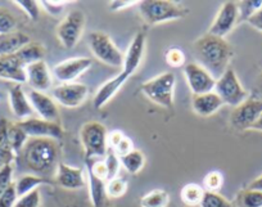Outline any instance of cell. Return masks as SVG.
Masks as SVG:
<instances>
[{"instance_id": "6da1fadb", "label": "cell", "mask_w": 262, "mask_h": 207, "mask_svg": "<svg viewBox=\"0 0 262 207\" xmlns=\"http://www.w3.org/2000/svg\"><path fill=\"white\" fill-rule=\"evenodd\" d=\"M193 52L196 63L206 68L216 80L223 76L229 68L233 49L225 39L213 36L211 34L203 35L193 44Z\"/></svg>"}, {"instance_id": "7a4b0ae2", "label": "cell", "mask_w": 262, "mask_h": 207, "mask_svg": "<svg viewBox=\"0 0 262 207\" xmlns=\"http://www.w3.org/2000/svg\"><path fill=\"white\" fill-rule=\"evenodd\" d=\"M19 156L25 166L35 175H50L59 165L60 148L58 140L29 138Z\"/></svg>"}, {"instance_id": "3957f363", "label": "cell", "mask_w": 262, "mask_h": 207, "mask_svg": "<svg viewBox=\"0 0 262 207\" xmlns=\"http://www.w3.org/2000/svg\"><path fill=\"white\" fill-rule=\"evenodd\" d=\"M138 7L143 19L150 26L184 18L188 14V9L168 0H143Z\"/></svg>"}, {"instance_id": "277c9868", "label": "cell", "mask_w": 262, "mask_h": 207, "mask_svg": "<svg viewBox=\"0 0 262 207\" xmlns=\"http://www.w3.org/2000/svg\"><path fill=\"white\" fill-rule=\"evenodd\" d=\"M176 79L172 72H163L142 85V92L156 105L171 110L173 107Z\"/></svg>"}, {"instance_id": "5b68a950", "label": "cell", "mask_w": 262, "mask_h": 207, "mask_svg": "<svg viewBox=\"0 0 262 207\" xmlns=\"http://www.w3.org/2000/svg\"><path fill=\"white\" fill-rule=\"evenodd\" d=\"M108 134L103 123L98 121H90L82 125L80 130V140L85 150L86 160L100 158L107 155Z\"/></svg>"}, {"instance_id": "8992f818", "label": "cell", "mask_w": 262, "mask_h": 207, "mask_svg": "<svg viewBox=\"0 0 262 207\" xmlns=\"http://www.w3.org/2000/svg\"><path fill=\"white\" fill-rule=\"evenodd\" d=\"M213 92L220 97L224 105L231 106L234 108L248 98V92L241 84L233 68H228L223 76L216 80Z\"/></svg>"}, {"instance_id": "52a82bcc", "label": "cell", "mask_w": 262, "mask_h": 207, "mask_svg": "<svg viewBox=\"0 0 262 207\" xmlns=\"http://www.w3.org/2000/svg\"><path fill=\"white\" fill-rule=\"evenodd\" d=\"M89 47L93 54L104 65L116 68L123 66L125 54H122V52L118 49L117 45L105 32H92L89 36Z\"/></svg>"}, {"instance_id": "ba28073f", "label": "cell", "mask_w": 262, "mask_h": 207, "mask_svg": "<svg viewBox=\"0 0 262 207\" xmlns=\"http://www.w3.org/2000/svg\"><path fill=\"white\" fill-rule=\"evenodd\" d=\"M85 29V14L80 9H72L66 14L57 27V37L66 49L76 47Z\"/></svg>"}, {"instance_id": "9c48e42d", "label": "cell", "mask_w": 262, "mask_h": 207, "mask_svg": "<svg viewBox=\"0 0 262 207\" xmlns=\"http://www.w3.org/2000/svg\"><path fill=\"white\" fill-rule=\"evenodd\" d=\"M262 113V100L257 97H248L243 103L236 106L231 112L230 122L238 130L252 129Z\"/></svg>"}, {"instance_id": "30bf717a", "label": "cell", "mask_w": 262, "mask_h": 207, "mask_svg": "<svg viewBox=\"0 0 262 207\" xmlns=\"http://www.w3.org/2000/svg\"><path fill=\"white\" fill-rule=\"evenodd\" d=\"M184 75L189 89L194 95L205 94V93L213 92L215 89V77L196 62H190L184 66Z\"/></svg>"}, {"instance_id": "8fae6325", "label": "cell", "mask_w": 262, "mask_h": 207, "mask_svg": "<svg viewBox=\"0 0 262 207\" xmlns=\"http://www.w3.org/2000/svg\"><path fill=\"white\" fill-rule=\"evenodd\" d=\"M24 129L29 138H48V139L60 140L63 138V129L59 122H50L42 118L30 117L24 121H17Z\"/></svg>"}, {"instance_id": "7c38bea8", "label": "cell", "mask_w": 262, "mask_h": 207, "mask_svg": "<svg viewBox=\"0 0 262 207\" xmlns=\"http://www.w3.org/2000/svg\"><path fill=\"white\" fill-rule=\"evenodd\" d=\"M238 22L239 12L236 3L235 2H225L216 14L215 19L208 30V34L225 39L226 35L231 32V30L236 26Z\"/></svg>"}, {"instance_id": "4fadbf2b", "label": "cell", "mask_w": 262, "mask_h": 207, "mask_svg": "<svg viewBox=\"0 0 262 207\" xmlns=\"http://www.w3.org/2000/svg\"><path fill=\"white\" fill-rule=\"evenodd\" d=\"M92 67V59L88 57H75L59 62L53 68V75L58 81L67 84L74 82Z\"/></svg>"}, {"instance_id": "5bb4252c", "label": "cell", "mask_w": 262, "mask_h": 207, "mask_svg": "<svg viewBox=\"0 0 262 207\" xmlns=\"http://www.w3.org/2000/svg\"><path fill=\"white\" fill-rule=\"evenodd\" d=\"M88 87L81 82H67L53 89V97L59 105L67 108H76L88 97Z\"/></svg>"}, {"instance_id": "9a60e30c", "label": "cell", "mask_w": 262, "mask_h": 207, "mask_svg": "<svg viewBox=\"0 0 262 207\" xmlns=\"http://www.w3.org/2000/svg\"><path fill=\"white\" fill-rule=\"evenodd\" d=\"M27 97L31 103L32 110L40 116V118L50 121V122H59V110L53 98H50L45 93L32 89L30 90Z\"/></svg>"}, {"instance_id": "2e32d148", "label": "cell", "mask_w": 262, "mask_h": 207, "mask_svg": "<svg viewBox=\"0 0 262 207\" xmlns=\"http://www.w3.org/2000/svg\"><path fill=\"white\" fill-rule=\"evenodd\" d=\"M145 43H147V37H145L144 32H138L134 36L133 42L130 43L126 52L125 57H123V74L127 77L131 75H134L138 67L142 63L143 57H144L145 52Z\"/></svg>"}, {"instance_id": "e0dca14e", "label": "cell", "mask_w": 262, "mask_h": 207, "mask_svg": "<svg viewBox=\"0 0 262 207\" xmlns=\"http://www.w3.org/2000/svg\"><path fill=\"white\" fill-rule=\"evenodd\" d=\"M26 82L31 87L32 90H37V92L44 93L45 90L49 89L52 85V76L44 60L27 66Z\"/></svg>"}, {"instance_id": "ac0fdd59", "label": "cell", "mask_w": 262, "mask_h": 207, "mask_svg": "<svg viewBox=\"0 0 262 207\" xmlns=\"http://www.w3.org/2000/svg\"><path fill=\"white\" fill-rule=\"evenodd\" d=\"M8 98L12 113L14 115V117L18 118V121H24L31 117L34 110H32V106L30 103L29 97L25 93L21 84H14L9 89Z\"/></svg>"}, {"instance_id": "d6986e66", "label": "cell", "mask_w": 262, "mask_h": 207, "mask_svg": "<svg viewBox=\"0 0 262 207\" xmlns=\"http://www.w3.org/2000/svg\"><path fill=\"white\" fill-rule=\"evenodd\" d=\"M57 183L64 189L76 191L85 187L86 181H85L82 169L72 168V166L66 165L64 162H59L57 168Z\"/></svg>"}, {"instance_id": "ffe728a7", "label": "cell", "mask_w": 262, "mask_h": 207, "mask_svg": "<svg viewBox=\"0 0 262 207\" xmlns=\"http://www.w3.org/2000/svg\"><path fill=\"white\" fill-rule=\"evenodd\" d=\"M0 79L21 85L26 82V68L22 66L16 54L0 57Z\"/></svg>"}, {"instance_id": "44dd1931", "label": "cell", "mask_w": 262, "mask_h": 207, "mask_svg": "<svg viewBox=\"0 0 262 207\" xmlns=\"http://www.w3.org/2000/svg\"><path fill=\"white\" fill-rule=\"evenodd\" d=\"M128 80V77L126 76L123 72L118 74L117 76H115L113 79L108 80L107 82L102 85V87L98 89V92L95 93L94 100H93V105L97 110H100L103 106L107 105L116 94H117L118 90L123 87L126 81Z\"/></svg>"}, {"instance_id": "7402d4cb", "label": "cell", "mask_w": 262, "mask_h": 207, "mask_svg": "<svg viewBox=\"0 0 262 207\" xmlns=\"http://www.w3.org/2000/svg\"><path fill=\"white\" fill-rule=\"evenodd\" d=\"M191 106L196 115L201 117H208L217 112L223 107L224 103L215 92H210L205 93V94L194 95Z\"/></svg>"}, {"instance_id": "603a6c76", "label": "cell", "mask_w": 262, "mask_h": 207, "mask_svg": "<svg viewBox=\"0 0 262 207\" xmlns=\"http://www.w3.org/2000/svg\"><path fill=\"white\" fill-rule=\"evenodd\" d=\"M31 42L25 32L13 31L11 34L0 35V57L16 54L22 47Z\"/></svg>"}, {"instance_id": "cb8c5ba5", "label": "cell", "mask_w": 262, "mask_h": 207, "mask_svg": "<svg viewBox=\"0 0 262 207\" xmlns=\"http://www.w3.org/2000/svg\"><path fill=\"white\" fill-rule=\"evenodd\" d=\"M8 123L9 121L7 118H0V169L7 165H12L14 158L17 157L9 144Z\"/></svg>"}, {"instance_id": "d4e9b609", "label": "cell", "mask_w": 262, "mask_h": 207, "mask_svg": "<svg viewBox=\"0 0 262 207\" xmlns=\"http://www.w3.org/2000/svg\"><path fill=\"white\" fill-rule=\"evenodd\" d=\"M44 47H42L40 43L35 42H30L29 44L22 47L21 49L16 53V57L18 58V60L22 63V66H24L25 68H26L27 66L32 65V63L44 60Z\"/></svg>"}, {"instance_id": "484cf974", "label": "cell", "mask_w": 262, "mask_h": 207, "mask_svg": "<svg viewBox=\"0 0 262 207\" xmlns=\"http://www.w3.org/2000/svg\"><path fill=\"white\" fill-rule=\"evenodd\" d=\"M88 179H89V196L92 204L94 207H104L107 203V181L97 178L90 171H88Z\"/></svg>"}, {"instance_id": "4316f807", "label": "cell", "mask_w": 262, "mask_h": 207, "mask_svg": "<svg viewBox=\"0 0 262 207\" xmlns=\"http://www.w3.org/2000/svg\"><path fill=\"white\" fill-rule=\"evenodd\" d=\"M8 139L9 144H11L12 150L16 153V156H19V153L24 150L25 144L29 140V136L25 133L24 129L18 125L17 122H9L8 123Z\"/></svg>"}, {"instance_id": "83f0119b", "label": "cell", "mask_w": 262, "mask_h": 207, "mask_svg": "<svg viewBox=\"0 0 262 207\" xmlns=\"http://www.w3.org/2000/svg\"><path fill=\"white\" fill-rule=\"evenodd\" d=\"M120 162L127 173L134 175V174H138L143 168H144L145 156L144 153L140 152V151L133 150L131 152H128L127 155L121 156Z\"/></svg>"}, {"instance_id": "f1b7e54d", "label": "cell", "mask_w": 262, "mask_h": 207, "mask_svg": "<svg viewBox=\"0 0 262 207\" xmlns=\"http://www.w3.org/2000/svg\"><path fill=\"white\" fill-rule=\"evenodd\" d=\"M206 191L203 187L195 183H189L181 189V199L185 206H200Z\"/></svg>"}, {"instance_id": "f546056e", "label": "cell", "mask_w": 262, "mask_h": 207, "mask_svg": "<svg viewBox=\"0 0 262 207\" xmlns=\"http://www.w3.org/2000/svg\"><path fill=\"white\" fill-rule=\"evenodd\" d=\"M44 183V179L39 175H35V174H26V175H22L18 180L14 181L17 196L22 197L25 196V194L30 193V192L35 191V189H39V187Z\"/></svg>"}, {"instance_id": "4dcf8cb0", "label": "cell", "mask_w": 262, "mask_h": 207, "mask_svg": "<svg viewBox=\"0 0 262 207\" xmlns=\"http://www.w3.org/2000/svg\"><path fill=\"white\" fill-rule=\"evenodd\" d=\"M170 203V196L165 189H155L148 192L140 199L142 207H167Z\"/></svg>"}, {"instance_id": "1f68e13d", "label": "cell", "mask_w": 262, "mask_h": 207, "mask_svg": "<svg viewBox=\"0 0 262 207\" xmlns=\"http://www.w3.org/2000/svg\"><path fill=\"white\" fill-rule=\"evenodd\" d=\"M236 6L239 12V22L248 21L262 7V0H244V2H238Z\"/></svg>"}, {"instance_id": "d6a6232c", "label": "cell", "mask_w": 262, "mask_h": 207, "mask_svg": "<svg viewBox=\"0 0 262 207\" xmlns=\"http://www.w3.org/2000/svg\"><path fill=\"white\" fill-rule=\"evenodd\" d=\"M241 207H262V192L246 189L238 197Z\"/></svg>"}, {"instance_id": "836d02e7", "label": "cell", "mask_w": 262, "mask_h": 207, "mask_svg": "<svg viewBox=\"0 0 262 207\" xmlns=\"http://www.w3.org/2000/svg\"><path fill=\"white\" fill-rule=\"evenodd\" d=\"M105 191H107L108 198H120L127 191V181L123 178H115L112 180L107 181V187H105Z\"/></svg>"}, {"instance_id": "e575fe53", "label": "cell", "mask_w": 262, "mask_h": 207, "mask_svg": "<svg viewBox=\"0 0 262 207\" xmlns=\"http://www.w3.org/2000/svg\"><path fill=\"white\" fill-rule=\"evenodd\" d=\"M200 207H231V203L221 194L206 191Z\"/></svg>"}, {"instance_id": "d590c367", "label": "cell", "mask_w": 262, "mask_h": 207, "mask_svg": "<svg viewBox=\"0 0 262 207\" xmlns=\"http://www.w3.org/2000/svg\"><path fill=\"white\" fill-rule=\"evenodd\" d=\"M17 26V19L6 8H0V35L11 34Z\"/></svg>"}, {"instance_id": "8d00e7d4", "label": "cell", "mask_w": 262, "mask_h": 207, "mask_svg": "<svg viewBox=\"0 0 262 207\" xmlns=\"http://www.w3.org/2000/svg\"><path fill=\"white\" fill-rule=\"evenodd\" d=\"M104 162H105V168H107V174H108V180H112V179L117 178L118 175V171H120V157L113 152L111 148H108L107 151V155H105L104 158Z\"/></svg>"}, {"instance_id": "74e56055", "label": "cell", "mask_w": 262, "mask_h": 207, "mask_svg": "<svg viewBox=\"0 0 262 207\" xmlns=\"http://www.w3.org/2000/svg\"><path fill=\"white\" fill-rule=\"evenodd\" d=\"M223 183H224V176L223 174L217 170L210 171V173L205 176V180H203V184H205V191L216 192V193L221 189Z\"/></svg>"}, {"instance_id": "f35d334b", "label": "cell", "mask_w": 262, "mask_h": 207, "mask_svg": "<svg viewBox=\"0 0 262 207\" xmlns=\"http://www.w3.org/2000/svg\"><path fill=\"white\" fill-rule=\"evenodd\" d=\"M14 3L27 14V17L30 19H32V21H37L39 19L40 2H35V0H17Z\"/></svg>"}, {"instance_id": "ab89813d", "label": "cell", "mask_w": 262, "mask_h": 207, "mask_svg": "<svg viewBox=\"0 0 262 207\" xmlns=\"http://www.w3.org/2000/svg\"><path fill=\"white\" fill-rule=\"evenodd\" d=\"M40 204H41V194L39 189H35L25 196L18 197L14 207H40Z\"/></svg>"}, {"instance_id": "60d3db41", "label": "cell", "mask_w": 262, "mask_h": 207, "mask_svg": "<svg viewBox=\"0 0 262 207\" xmlns=\"http://www.w3.org/2000/svg\"><path fill=\"white\" fill-rule=\"evenodd\" d=\"M165 59L171 67H183L185 63V54L181 49L173 47L165 53Z\"/></svg>"}, {"instance_id": "b9f144b4", "label": "cell", "mask_w": 262, "mask_h": 207, "mask_svg": "<svg viewBox=\"0 0 262 207\" xmlns=\"http://www.w3.org/2000/svg\"><path fill=\"white\" fill-rule=\"evenodd\" d=\"M13 174H14V168L13 163L12 165L4 166L3 169H0V194L6 192L13 181Z\"/></svg>"}, {"instance_id": "7bdbcfd3", "label": "cell", "mask_w": 262, "mask_h": 207, "mask_svg": "<svg viewBox=\"0 0 262 207\" xmlns=\"http://www.w3.org/2000/svg\"><path fill=\"white\" fill-rule=\"evenodd\" d=\"M17 199H18V196H17L16 185L13 183L6 192L0 194V207H14Z\"/></svg>"}, {"instance_id": "ee69618b", "label": "cell", "mask_w": 262, "mask_h": 207, "mask_svg": "<svg viewBox=\"0 0 262 207\" xmlns=\"http://www.w3.org/2000/svg\"><path fill=\"white\" fill-rule=\"evenodd\" d=\"M66 4H67L66 2H48V0L40 2V7H42L52 16H59L64 9Z\"/></svg>"}, {"instance_id": "f6af8a7d", "label": "cell", "mask_w": 262, "mask_h": 207, "mask_svg": "<svg viewBox=\"0 0 262 207\" xmlns=\"http://www.w3.org/2000/svg\"><path fill=\"white\" fill-rule=\"evenodd\" d=\"M135 4H139V2H130V0H126V2H121V0H115V2H111L110 8L112 11H121V9L128 8V7H133Z\"/></svg>"}, {"instance_id": "bcb514c9", "label": "cell", "mask_w": 262, "mask_h": 207, "mask_svg": "<svg viewBox=\"0 0 262 207\" xmlns=\"http://www.w3.org/2000/svg\"><path fill=\"white\" fill-rule=\"evenodd\" d=\"M247 22H248L252 27H254V29L262 32V7Z\"/></svg>"}, {"instance_id": "7dc6e473", "label": "cell", "mask_w": 262, "mask_h": 207, "mask_svg": "<svg viewBox=\"0 0 262 207\" xmlns=\"http://www.w3.org/2000/svg\"><path fill=\"white\" fill-rule=\"evenodd\" d=\"M248 188L249 189H254V191L262 192V175H259L258 178L254 179V180L252 181L251 184H249Z\"/></svg>"}, {"instance_id": "c3c4849f", "label": "cell", "mask_w": 262, "mask_h": 207, "mask_svg": "<svg viewBox=\"0 0 262 207\" xmlns=\"http://www.w3.org/2000/svg\"><path fill=\"white\" fill-rule=\"evenodd\" d=\"M256 89H257V94H258V97L257 98H259V99L262 100V74L259 75L258 79H257L256 81Z\"/></svg>"}, {"instance_id": "681fc988", "label": "cell", "mask_w": 262, "mask_h": 207, "mask_svg": "<svg viewBox=\"0 0 262 207\" xmlns=\"http://www.w3.org/2000/svg\"><path fill=\"white\" fill-rule=\"evenodd\" d=\"M252 129L253 130H258V131H262V113L259 115V117L257 118V121L254 122V125L252 126Z\"/></svg>"}, {"instance_id": "f907efd6", "label": "cell", "mask_w": 262, "mask_h": 207, "mask_svg": "<svg viewBox=\"0 0 262 207\" xmlns=\"http://www.w3.org/2000/svg\"><path fill=\"white\" fill-rule=\"evenodd\" d=\"M185 207H200V206H185Z\"/></svg>"}]
</instances>
